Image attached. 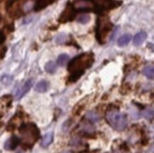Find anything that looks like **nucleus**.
<instances>
[{
	"label": "nucleus",
	"mask_w": 154,
	"mask_h": 153,
	"mask_svg": "<svg viewBox=\"0 0 154 153\" xmlns=\"http://www.w3.org/2000/svg\"><path fill=\"white\" fill-rule=\"evenodd\" d=\"M85 118L89 121L92 123H97L100 121V117L99 116L98 113H97L94 111H88V113H86Z\"/></svg>",
	"instance_id": "14"
},
{
	"label": "nucleus",
	"mask_w": 154,
	"mask_h": 153,
	"mask_svg": "<svg viewBox=\"0 0 154 153\" xmlns=\"http://www.w3.org/2000/svg\"><path fill=\"white\" fill-rule=\"evenodd\" d=\"M34 6V2H33V0H28L27 2H26L24 4L23 6V10L24 12H28Z\"/></svg>",
	"instance_id": "18"
},
{
	"label": "nucleus",
	"mask_w": 154,
	"mask_h": 153,
	"mask_svg": "<svg viewBox=\"0 0 154 153\" xmlns=\"http://www.w3.org/2000/svg\"><path fill=\"white\" fill-rule=\"evenodd\" d=\"M48 83L45 80H42V81L38 82L35 87V91L39 92V93H44L48 90Z\"/></svg>",
	"instance_id": "12"
},
{
	"label": "nucleus",
	"mask_w": 154,
	"mask_h": 153,
	"mask_svg": "<svg viewBox=\"0 0 154 153\" xmlns=\"http://www.w3.org/2000/svg\"><path fill=\"white\" fill-rule=\"evenodd\" d=\"M11 80H12V78H11V76H8V75L4 76H2V82L3 83L5 84H9L11 82Z\"/></svg>",
	"instance_id": "21"
},
{
	"label": "nucleus",
	"mask_w": 154,
	"mask_h": 153,
	"mask_svg": "<svg viewBox=\"0 0 154 153\" xmlns=\"http://www.w3.org/2000/svg\"><path fill=\"white\" fill-rule=\"evenodd\" d=\"M2 122H1V121H0V128H1V127H2Z\"/></svg>",
	"instance_id": "24"
},
{
	"label": "nucleus",
	"mask_w": 154,
	"mask_h": 153,
	"mask_svg": "<svg viewBox=\"0 0 154 153\" xmlns=\"http://www.w3.org/2000/svg\"><path fill=\"white\" fill-rule=\"evenodd\" d=\"M131 40V36L130 34H126L120 37L117 40V45L119 47H124L127 45Z\"/></svg>",
	"instance_id": "13"
},
{
	"label": "nucleus",
	"mask_w": 154,
	"mask_h": 153,
	"mask_svg": "<svg viewBox=\"0 0 154 153\" xmlns=\"http://www.w3.org/2000/svg\"><path fill=\"white\" fill-rule=\"evenodd\" d=\"M56 70H57L56 64L55 62H53L52 61L47 62L46 65H45V70H46L48 73H50V74L54 73V72L56 71Z\"/></svg>",
	"instance_id": "16"
},
{
	"label": "nucleus",
	"mask_w": 154,
	"mask_h": 153,
	"mask_svg": "<svg viewBox=\"0 0 154 153\" xmlns=\"http://www.w3.org/2000/svg\"><path fill=\"white\" fill-rule=\"evenodd\" d=\"M33 80H28L26 82L23 84V85L21 87L20 89L18 90L17 92V94H16V98L17 99H20L24 96L26 94H27L29 92V90L31 89V87L33 86Z\"/></svg>",
	"instance_id": "7"
},
{
	"label": "nucleus",
	"mask_w": 154,
	"mask_h": 153,
	"mask_svg": "<svg viewBox=\"0 0 154 153\" xmlns=\"http://www.w3.org/2000/svg\"><path fill=\"white\" fill-rule=\"evenodd\" d=\"M5 38H6V37H5V35L4 34V33L0 32V45L5 42Z\"/></svg>",
	"instance_id": "22"
},
{
	"label": "nucleus",
	"mask_w": 154,
	"mask_h": 153,
	"mask_svg": "<svg viewBox=\"0 0 154 153\" xmlns=\"http://www.w3.org/2000/svg\"><path fill=\"white\" fill-rule=\"evenodd\" d=\"M20 140L18 137L15 136H11L10 138L8 139L6 141L5 144V149L7 150H14L17 148V147L19 146Z\"/></svg>",
	"instance_id": "8"
},
{
	"label": "nucleus",
	"mask_w": 154,
	"mask_h": 153,
	"mask_svg": "<svg viewBox=\"0 0 154 153\" xmlns=\"http://www.w3.org/2000/svg\"><path fill=\"white\" fill-rule=\"evenodd\" d=\"M56 0H38L34 6V9L36 11H41L46 8L48 6L52 4Z\"/></svg>",
	"instance_id": "9"
},
{
	"label": "nucleus",
	"mask_w": 154,
	"mask_h": 153,
	"mask_svg": "<svg viewBox=\"0 0 154 153\" xmlns=\"http://www.w3.org/2000/svg\"><path fill=\"white\" fill-rule=\"evenodd\" d=\"M69 59H70V58H69V56L67 54H61L59 56L58 60H57V62H58L59 65L63 67L68 63Z\"/></svg>",
	"instance_id": "17"
},
{
	"label": "nucleus",
	"mask_w": 154,
	"mask_h": 153,
	"mask_svg": "<svg viewBox=\"0 0 154 153\" xmlns=\"http://www.w3.org/2000/svg\"><path fill=\"white\" fill-rule=\"evenodd\" d=\"M143 74L145 75L148 79L153 80L154 77V69L153 67L148 66L146 67L143 70Z\"/></svg>",
	"instance_id": "15"
},
{
	"label": "nucleus",
	"mask_w": 154,
	"mask_h": 153,
	"mask_svg": "<svg viewBox=\"0 0 154 153\" xmlns=\"http://www.w3.org/2000/svg\"><path fill=\"white\" fill-rule=\"evenodd\" d=\"M112 28V23L109 20L108 17L100 16L97 20L96 29V36L101 44H104L106 38Z\"/></svg>",
	"instance_id": "4"
},
{
	"label": "nucleus",
	"mask_w": 154,
	"mask_h": 153,
	"mask_svg": "<svg viewBox=\"0 0 154 153\" xmlns=\"http://www.w3.org/2000/svg\"><path fill=\"white\" fill-rule=\"evenodd\" d=\"M94 61V56L91 52H85L72 59L68 68L71 74L70 81L75 82L78 80L84 74L85 70L92 65Z\"/></svg>",
	"instance_id": "1"
},
{
	"label": "nucleus",
	"mask_w": 154,
	"mask_h": 153,
	"mask_svg": "<svg viewBox=\"0 0 154 153\" xmlns=\"http://www.w3.org/2000/svg\"><path fill=\"white\" fill-rule=\"evenodd\" d=\"M16 0H9V1H8V6H9V7H10V6Z\"/></svg>",
	"instance_id": "23"
},
{
	"label": "nucleus",
	"mask_w": 154,
	"mask_h": 153,
	"mask_svg": "<svg viewBox=\"0 0 154 153\" xmlns=\"http://www.w3.org/2000/svg\"><path fill=\"white\" fill-rule=\"evenodd\" d=\"M82 130L85 131V132L89 133H91L94 131V128L92 127L91 125H88V123H84V124L82 125Z\"/></svg>",
	"instance_id": "20"
},
{
	"label": "nucleus",
	"mask_w": 154,
	"mask_h": 153,
	"mask_svg": "<svg viewBox=\"0 0 154 153\" xmlns=\"http://www.w3.org/2000/svg\"><path fill=\"white\" fill-rule=\"evenodd\" d=\"M19 132L22 137L23 144L26 146L31 147L38 140L39 130L36 125L33 123H26L21 125Z\"/></svg>",
	"instance_id": "2"
},
{
	"label": "nucleus",
	"mask_w": 154,
	"mask_h": 153,
	"mask_svg": "<svg viewBox=\"0 0 154 153\" xmlns=\"http://www.w3.org/2000/svg\"><path fill=\"white\" fill-rule=\"evenodd\" d=\"M106 119L114 130L122 131L127 125V118L124 113L118 111H109L106 113Z\"/></svg>",
	"instance_id": "3"
},
{
	"label": "nucleus",
	"mask_w": 154,
	"mask_h": 153,
	"mask_svg": "<svg viewBox=\"0 0 154 153\" xmlns=\"http://www.w3.org/2000/svg\"><path fill=\"white\" fill-rule=\"evenodd\" d=\"M53 136H54V135H53V132L46 133V134L43 137L42 140H41V146L44 148H48L53 142Z\"/></svg>",
	"instance_id": "11"
},
{
	"label": "nucleus",
	"mask_w": 154,
	"mask_h": 153,
	"mask_svg": "<svg viewBox=\"0 0 154 153\" xmlns=\"http://www.w3.org/2000/svg\"><path fill=\"white\" fill-rule=\"evenodd\" d=\"M90 19H91V18H90V16L85 14V15H82L80 16H79L78 19V21L79 23H82V24H85V23H88L89 21H90Z\"/></svg>",
	"instance_id": "19"
},
{
	"label": "nucleus",
	"mask_w": 154,
	"mask_h": 153,
	"mask_svg": "<svg viewBox=\"0 0 154 153\" xmlns=\"http://www.w3.org/2000/svg\"><path fill=\"white\" fill-rule=\"evenodd\" d=\"M75 17V9L73 5L68 3L66 8L59 17V21L60 23H66L72 21Z\"/></svg>",
	"instance_id": "6"
},
{
	"label": "nucleus",
	"mask_w": 154,
	"mask_h": 153,
	"mask_svg": "<svg viewBox=\"0 0 154 153\" xmlns=\"http://www.w3.org/2000/svg\"><path fill=\"white\" fill-rule=\"evenodd\" d=\"M147 38V34L146 32L141 31L139 33H137L134 38V45L136 46H139L143 44Z\"/></svg>",
	"instance_id": "10"
},
{
	"label": "nucleus",
	"mask_w": 154,
	"mask_h": 153,
	"mask_svg": "<svg viewBox=\"0 0 154 153\" xmlns=\"http://www.w3.org/2000/svg\"><path fill=\"white\" fill-rule=\"evenodd\" d=\"M74 9L79 11H90L95 10L94 0H74Z\"/></svg>",
	"instance_id": "5"
}]
</instances>
